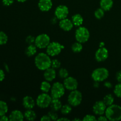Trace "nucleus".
Here are the masks:
<instances>
[{
	"label": "nucleus",
	"instance_id": "ddd939ff",
	"mask_svg": "<svg viewBox=\"0 0 121 121\" xmlns=\"http://www.w3.org/2000/svg\"><path fill=\"white\" fill-rule=\"evenodd\" d=\"M109 56L108 50L106 48L104 47H99L95 53V59L97 61L102 62L108 59Z\"/></svg>",
	"mask_w": 121,
	"mask_h": 121
},
{
	"label": "nucleus",
	"instance_id": "a211bd4d",
	"mask_svg": "<svg viewBox=\"0 0 121 121\" xmlns=\"http://www.w3.org/2000/svg\"><path fill=\"white\" fill-rule=\"evenodd\" d=\"M56 77V69H54L50 67V68L44 70V78L45 80L49 82H52L55 79Z\"/></svg>",
	"mask_w": 121,
	"mask_h": 121
},
{
	"label": "nucleus",
	"instance_id": "e433bc0d",
	"mask_svg": "<svg viewBox=\"0 0 121 121\" xmlns=\"http://www.w3.org/2000/svg\"><path fill=\"white\" fill-rule=\"evenodd\" d=\"M14 0H2V2L4 5L7 6V7L11 5L14 3Z\"/></svg>",
	"mask_w": 121,
	"mask_h": 121
},
{
	"label": "nucleus",
	"instance_id": "c756f323",
	"mask_svg": "<svg viewBox=\"0 0 121 121\" xmlns=\"http://www.w3.org/2000/svg\"><path fill=\"white\" fill-rule=\"evenodd\" d=\"M95 16L98 20L102 18L105 15V11L102 8H99L95 11Z\"/></svg>",
	"mask_w": 121,
	"mask_h": 121
},
{
	"label": "nucleus",
	"instance_id": "5701e85b",
	"mask_svg": "<svg viewBox=\"0 0 121 121\" xmlns=\"http://www.w3.org/2000/svg\"><path fill=\"white\" fill-rule=\"evenodd\" d=\"M24 118L28 121H34L37 118V114L35 111L32 109H27V111L24 113Z\"/></svg>",
	"mask_w": 121,
	"mask_h": 121
},
{
	"label": "nucleus",
	"instance_id": "f03ea898",
	"mask_svg": "<svg viewBox=\"0 0 121 121\" xmlns=\"http://www.w3.org/2000/svg\"><path fill=\"white\" fill-rule=\"evenodd\" d=\"M105 114L109 121H120L121 120V106L116 104H112L107 106Z\"/></svg>",
	"mask_w": 121,
	"mask_h": 121
},
{
	"label": "nucleus",
	"instance_id": "4be33fe9",
	"mask_svg": "<svg viewBox=\"0 0 121 121\" xmlns=\"http://www.w3.org/2000/svg\"><path fill=\"white\" fill-rule=\"evenodd\" d=\"M37 47H36L35 44H29V46L26 48V54L28 57H31L35 55L37 53Z\"/></svg>",
	"mask_w": 121,
	"mask_h": 121
},
{
	"label": "nucleus",
	"instance_id": "79ce46f5",
	"mask_svg": "<svg viewBox=\"0 0 121 121\" xmlns=\"http://www.w3.org/2000/svg\"><path fill=\"white\" fill-rule=\"evenodd\" d=\"M9 121V117L7 116L6 115H2L0 117V121Z\"/></svg>",
	"mask_w": 121,
	"mask_h": 121
},
{
	"label": "nucleus",
	"instance_id": "4468645a",
	"mask_svg": "<svg viewBox=\"0 0 121 121\" xmlns=\"http://www.w3.org/2000/svg\"><path fill=\"white\" fill-rule=\"evenodd\" d=\"M73 26L74 25H73L72 20H69L67 18L60 20V22H59V27H60L61 29L65 31H70L71 30H72Z\"/></svg>",
	"mask_w": 121,
	"mask_h": 121
},
{
	"label": "nucleus",
	"instance_id": "4c0bfd02",
	"mask_svg": "<svg viewBox=\"0 0 121 121\" xmlns=\"http://www.w3.org/2000/svg\"><path fill=\"white\" fill-rule=\"evenodd\" d=\"M5 78V74L4 71L2 69H0V82L3 81Z\"/></svg>",
	"mask_w": 121,
	"mask_h": 121
},
{
	"label": "nucleus",
	"instance_id": "9b49d317",
	"mask_svg": "<svg viewBox=\"0 0 121 121\" xmlns=\"http://www.w3.org/2000/svg\"><path fill=\"white\" fill-rule=\"evenodd\" d=\"M63 85L66 89L72 91L78 89V82L73 77L68 76L64 80Z\"/></svg>",
	"mask_w": 121,
	"mask_h": 121
},
{
	"label": "nucleus",
	"instance_id": "9d476101",
	"mask_svg": "<svg viewBox=\"0 0 121 121\" xmlns=\"http://www.w3.org/2000/svg\"><path fill=\"white\" fill-rule=\"evenodd\" d=\"M69 11L67 6L65 5H60L56 8L54 11L55 17L60 20L66 18L69 15Z\"/></svg>",
	"mask_w": 121,
	"mask_h": 121
},
{
	"label": "nucleus",
	"instance_id": "20e7f679",
	"mask_svg": "<svg viewBox=\"0 0 121 121\" xmlns=\"http://www.w3.org/2000/svg\"><path fill=\"white\" fill-rule=\"evenodd\" d=\"M90 38V33L87 28L85 27H78L75 32V39L77 41L81 43L87 42Z\"/></svg>",
	"mask_w": 121,
	"mask_h": 121
},
{
	"label": "nucleus",
	"instance_id": "2f4dec72",
	"mask_svg": "<svg viewBox=\"0 0 121 121\" xmlns=\"http://www.w3.org/2000/svg\"><path fill=\"white\" fill-rule=\"evenodd\" d=\"M59 76L61 79H66L69 76V72L65 68H61L59 69Z\"/></svg>",
	"mask_w": 121,
	"mask_h": 121
},
{
	"label": "nucleus",
	"instance_id": "f704fd0d",
	"mask_svg": "<svg viewBox=\"0 0 121 121\" xmlns=\"http://www.w3.org/2000/svg\"><path fill=\"white\" fill-rule=\"evenodd\" d=\"M82 121H97V118H96L95 116L92 115L88 114V115H85V117H83Z\"/></svg>",
	"mask_w": 121,
	"mask_h": 121
},
{
	"label": "nucleus",
	"instance_id": "c9c22d12",
	"mask_svg": "<svg viewBox=\"0 0 121 121\" xmlns=\"http://www.w3.org/2000/svg\"><path fill=\"white\" fill-rule=\"evenodd\" d=\"M35 37H33V35H28V36H27L26 37V41L28 44H31L34 43V42H35Z\"/></svg>",
	"mask_w": 121,
	"mask_h": 121
},
{
	"label": "nucleus",
	"instance_id": "c03bdc74",
	"mask_svg": "<svg viewBox=\"0 0 121 121\" xmlns=\"http://www.w3.org/2000/svg\"><path fill=\"white\" fill-rule=\"evenodd\" d=\"M57 121H70V119H68V118H65V117H62V118H58Z\"/></svg>",
	"mask_w": 121,
	"mask_h": 121
},
{
	"label": "nucleus",
	"instance_id": "aec40b11",
	"mask_svg": "<svg viewBox=\"0 0 121 121\" xmlns=\"http://www.w3.org/2000/svg\"><path fill=\"white\" fill-rule=\"evenodd\" d=\"M113 5V0H100V6L105 11L111 10Z\"/></svg>",
	"mask_w": 121,
	"mask_h": 121
},
{
	"label": "nucleus",
	"instance_id": "72a5a7b5",
	"mask_svg": "<svg viewBox=\"0 0 121 121\" xmlns=\"http://www.w3.org/2000/svg\"><path fill=\"white\" fill-rule=\"evenodd\" d=\"M47 115L49 116L51 120L52 121H57L58 118H59V116H58L57 112L56 111H53V110H51L50 111H49Z\"/></svg>",
	"mask_w": 121,
	"mask_h": 121
},
{
	"label": "nucleus",
	"instance_id": "f3484780",
	"mask_svg": "<svg viewBox=\"0 0 121 121\" xmlns=\"http://www.w3.org/2000/svg\"><path fill=\"white\" fill-rule=\"evenodd\" d=\"M8 117L10 121H22L24 119V115L22 112L17 109L12 111Z\"/></svg>",
	"mask_w": 121,
	"mask_h": 121
},
{
	"label": "nucleus",
	"instance_id": "412c9836",
	"mask_svg": "<svg viewBox=\"0 0 121 121\" xmlns=\"http://www.w3.org/2000/svg\"><path fill=\"white\" fill-rule=\"evenodd\" d=\"M72 21L74 26L80 27L83 22V18L80 14H76L72 16Z\"/></svg>",
	"mask_w": 121,
	"mask_h": 121
},
{
	"label": "nucleus",
	"instance_id": "a19ab883",
	"mask_svg": "<svg viewBox=\"0 0 121 121\" xmlns=\"http://www.w3.org/2000/svg\"><path fill=\"white\" fill-rule=\"evenodd\" d=\"M97 121H108V118H106V116H104V115H100L99 116L98 118L97 119Z\"/></svg>",
	"mask_w": 121,
	"mask_h": 121
},
{
	"label": "nucleus",
	"instance_id": "ea45409f",
	"mask_svg": "<svg viewBox=\"0 0 121 121\" xmlns=\"http://www.w3.org/2000/svg\"><path fill=\"white\" fill-rule=\"evenodd\" d=\"M41 121H50L51 120L50 118L49 117V116L48 115H45L43 116L41 118Z\"/></svg>",
	"mask_w": 121,
	"mask_h": 121
},
{
	"label": "nucleus",
	"instance_id": "58836bf2",
	"mask_svg": "<svg viewBox=\"0 0 121 121\" xmlns=\"http://www.w3.org/2000/svg\"><path fill=\"white\" fill-rule=\"evenodd\" d=\"M116 79L119 83L121 82V70L118 71L116 74Z\"/></svg>",
	"mask_w": 121,
	"mask_h": 121
},
{
	"label": "nucleus",
	"instance_id": "de8ad7c7",
	"mask_svg": "<svg viewBox=\"0 0 121 121\" xmlns=\"http://www.w3.org/2000/svg\"><path fill=\"white\" fill-rule=\"evenodd\" d=\"M105 47V43L102 41L99 43V47Z\"/></svg>",
	"mask_w": 121,
	"mask_h": 121
},
{
	"label": "nucleus",
	"instance_id": "dca6fc26",
	"mask_svg": "<svg viewBox=\"0 0 121 121\" xmlns=\"http://www.w3.org/2000/svg\"><path fill=\"white\" fill-rule=\"evenodd\" d=\"M38 6L41 11H48L53 7V2L52 0H40Z\"/></svg>",
	"mask_w": 121,
	"mask_h": 121
},
{
	"label": "nucleus",
	"instance_id": "473e14b6",
	"mask_svg": "<svg viewBox=\"0 0 121 121\" xmlns=\"http://www.w3.org/2000/svg\"><path fill=\"white\" fill-rule=\"evenodd\" d=\"M61 67V62L58 59H53L52 60L51 67L54 69H58Z\"/></svg>",
	"mask_w": 121,
	"mask_h": 121
},
{
	"label": "nucleus",
	"instance_id": "bb28decb",
	"mask_svg": "<svg viewBox=\"0 0 121 121\" xmlns=\"http://www.w3.org/2000/svg\"><path fill=\"white\" fill-rule=\"evenodd\" d=\"M82 43L78 42V41L74 43L72 46V50L73 51L74 53H80V52L82 50Z\"/></svg>",
	"mask_w": 121,
	"mask_h": 121
},
{
	"label": "nucleus",
	"instance_id": "f257e3e1",
	"mask_svg": "<svg viewBox=\"0 0 121 121\" xmlns=\"http://www.w3.org/2000/svg\"><path fill=\"white\" fill-rule=\"evenodd\" d=\"M34 63L38 69L44 71L51 67L52 60L47 53H40L35 56Z\"/></svg>",
	"mask_w": 121,
	"mask_h": 121
},
{
	"label": "nucleus",
	"instance_id": "7ed1b4c3",
	"mask_svg": "<svg viewBox=\"0 0 121 121\" xmlns=\"http://www.w3.org/2000/svg\"><path fill=\"white\" fill-rule=\"evenodd\" d=\"M109 75V72L107 69L105 67H99L93 71L91 76L95 82H101L108 79Z\"/></svg>",
	"mask_w": 121,
	"mask_h": 121
},
{
	"label": "nucleus",
	"instance_id": "39448f33",
	"mask_svg": "<svg viewBox=\"0 0 121 121\" xmlns=\"http://www.w3.org/2000/svg\"><path fill=\"white\" fill-rule=\"evenodd\" d=\"M82 101V94L80 91L74 90L71 91L67 97V102L72 106L76 107L81 104Z\"/></svg>",
	"mask_w": 121,
	"mask_h": 121
},
{
	"label": "nucleus",
	"instance_id": "c85d7f7f",
	"mask_svg": "<svg viewBox=\"0 0 121 121\" xmlns=\"http://www.w3.org/2000/svg\"><path fill=\"white\" fill-rule=\"evenodd\" d=\"M8 37L5 32L0 31V46H2L8 42Z\"/></svg>",
	"mask_w": 121,
	"mask_h": 121
},
{
	"label": "nucleus",
	"instance_id": "a18cd8bd",
	"mask_svg": "<svg viewBox=\"0 0 121 121\" xmlns=\"http://www.w3.org/2000/svg\"><path fill=\"white\" fill-rule=\"evenodd\" d=\"M93 86L96 88H98L99 86V82H95V83L93 84Z\"/></svg>",
	"mask_w": 121,
	"mask_h": 121
},
{
	"label": "nucleus",
	"instance_id": "393cba45",
	"mask_svg": "<svg viewBox=\"0 0 121 121\" xmlns=\"http://www.w3.org/2000/svg\"><path fill=\"white\" fill-rule=\"evenodd\" d=\"M8 111V106L7 103L0 100V117L7 114Z\"/></svg>",
	"mask_w": 121,
	"mask_h": 121
},
{
	"label": "nucleus",
	"instance_id": "b1692460",
	"mask_svg": "<svg viewBox=\"0 0 121 121\" xmlns=\"http://www.w3.org/2000/svg\"><path fill=\"white\" fill-rule=\"evenodd\" d=\"M52 85L49 82L45 80L41 82L40 85V90L44 93H48L49 91H51Z\"/></svg>",
	"mask_w": 121,
	"mask_h": 121
},
{
	"label": "nucleus",
	"instance_id": "f8f14e48",
	"mask_svg": "<svg viewBox=\"0 0 121 121\" xmlns=\"http://www.w3.org/2000/svg\"><path fill=\"white\" fill-rule=\"evenodd\" d=\"M106 108H107V106L105 105L104 102L103 100H99V101L96 102L95 104L93 105L92 109L95 114L100 116L105 114Z\"/></svg>",
	"mask_w": 121,
	"mask_h": 121
},
{
	"label": "nucleus",
	"instance_id": "37998d69",
	"mask_svg": "<svg viewBox=\"0 0 121 121\" xmlns=\"http://www.w3.org/2000/svg\"><path fill=\"white\" fill-rule=\"evenodd\" d=\"M104 86L108 89H111L112 87V85L110 82H105V83H104Z\"/></svg>",
	"mask_w": 121,
	"mask_h": 121
},
{
	"label": "nucleus",
	"instance_id": "423d86ee",
	"mask_svg": "<svg viewBox=\"0 0 121 121\" xmlns=\"http://www.w3.org/2000/svg\"><path fill=\"white\" fill-rule=\"evenodd\" d=\"M66 88L64 86L63 83H61L59 82L54 83L51 88V96L52 98L60 99L65 95Z\"/></svg>",
	"mask_w": 121,
	"mask_h": 121
},
{
	"label": "nucleus",
	"instance_id": "0eeeda50",
	"mask_svg": "<svg viewBox=\"0 0 121 121\" xmlns=\"http://www.w3.org/2000/svg\"><path fill=\"white\" fill-rule=\"evenodd\" d=\"M52 100V97L47 93H42L39 95L36 99V105L40 108L45 109L49 107Z\"/></svg>",
	"mask_w": 121,
	"mask_h": 121
},
{
	"label": "nucleus",
	"instance_id": "8fccbe9b",
	"mask_svg": "<svg viewBox=\"0 0 121 121\" xmlns=\"http://www.w3.org/2000/svg\"><path fill=\"white\" fill-rule=\"evenodd\" d=\"M73 121H81V119H80V118H74V119H73Z\"/></svg>",
	"mask_w": 121,
	"mask_h": 121
},
{
	"label": "nucleus",
	"instance_id": "6ab92c4d",
	"mask_svg": "<svg viewBox=\"0 0 121 121\" xmlns=\"http://www.w3.org/2000/svg\"><path fill=\"white\" fill-rule=\"evenodd\" d=\"M50 107L51 109L56 111V112L60 111L61 107H62V104H61V101L60 100V99L52 98Z\"/></svg>",
	"mask_w": 121,
	"mask_h": 121
},
{
	"label": "nucleus",
	"instance_id": "09e8293b",
	"mask_svg": "<svg viewBox=\"0 0 121 121\" xmlns=\"http://www.w3.org/2000/svg\"><path fill=\"white\" fill-rule=\"evenodd\" d=\"M16 1H17L18 2H26L27 0H16Z\"/></svg>",
	"mask_w": 121,
	"mask_h": 121
},
{
	"label": "nucleus",
	"instance_id": "a878e982",
	"mask_svg": "<svg viewBox=\"0 0 121 121\" xmlns=\"http://www.w3.org/2000/svg\"><path fill=\"white\" fill-rule=\"evenodd\" d=\"M114 100V97L111 94L106 95L104 98V99H103V101L104 102L105 105L107 106H109L110 105H112V104H113Z\"/></svg>",
	"mask_w": 121,
	"mask_h": 121
},
{
	"label": "nucleus",
	"instance_id": "49530a36",
	"mask_svg": "<svg viewBox=\"0 0 121 121\" xmlns=\"http://www.w3.org/2000/svg\"><path fill=\"white\" fill-rule=\"evenodd\" d=\"M4 68H5V70L7 72H9V67H8V66L6 63L4 64Z\"/></svg>",
	"mask_w": 121,
	"mask_h": 121
},
{
	"label": "nucleus",
	"instance_id": "6e6552de",
	"mask_svg": "<svg viewBox=\"0 0 121 121\" xmlns=\"http://www.w3.org/2000/svg\"><path fill=\"white\" fill-rule=\"evenodd\" d=\"M64 48L65 47L56 41L50 42L46 48V53L50 56L54 57L59 55Z\"/></svg>",
	"mask_w": 121,
	"mask_h": 121
},
{
	"label": "nucleus",
	"instance_id": "2eb2a0df",
	"mask_svg": "<svg viewBox=\"0 0 121 121\" xmlns=\"http://www.w3.org/2000/svg\"><path fill=\"white\" fill-rule=\"evenodd\" d=\"M36 104L34 99L30 96H26L22 99V105L26 109H33Z\"/></svg>",
	"mask_w": 121,
	"mask_h": 121
},
{
	"label": "nucleus",
	"instance_id": "cd10ccee",
	"mask_svg": "<svg viewBox=\"0 0 121 121\" xmlns=\"http://www.w3.org/2000/svg\"><path fill=\"white\" fill-rule=\"evenodd\" d=\"M72 106L70 104H66V105H62L60 111L61 113L64 115H67L69 114L71 112H72Z\"/></svg>",
	"mask_w": 121,
	"mask_h": 121
},
{
	"label": "nucleus",
	"instance_id": "1a4fd4ad",
	"mask_svg": "<svg viewBox=\"0 0 121 121\" xmlns=\"http://www.w3.org/2000/svg\"><path fill=\"white\" fill-rule=\"evenodd\" d=\"M50 43V38L47 34H41L35 37L34 44L39 48H47Z\"/></svg>",
	"mask_w": 121,
	"mask_h": 121
},
{
	"label": "nucleus",
	"instance_id": "7c9ffc66",
	"mask_svg": "<svg viewBox=\"0 0 121 121\" xmlns=\"http://www.w3.org/2000/svg\"><path fill=\"white\" fill-rule=\"evenodd\" d=\"M113 92L116 96L121 98V82L115 85L113 89Z\"/></svg>",
	"mask_w": 121,
	"mask_h": 121
}]
</instances>
